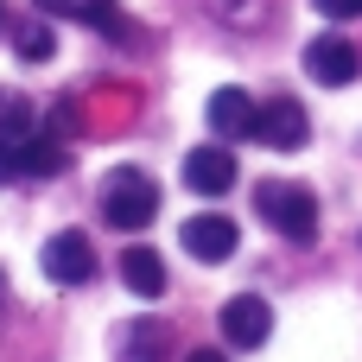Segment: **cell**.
I'll return each instance as SVG.
<instances>
[{"label": "cell", "mask_w": 362, "mask_h": 362, "mask_svg": "<svg viewBox=\"0 0 362 362\" xmlns=\"http://www.w3.org/2000/svg\"><path fill=\"white\" fill-rule=\"evenodd\" d=\"M102 216H108V229H146L159 216V185L140 165H115L102 178Z\"/></svg>", "instance_id": "obj_1"}, {"label": "cell", "mask_w": 362, "mask_h": 362, "mask_svg": "<svg viewBox=\"0 0 362 362\" xmlns=\"http://www.w3.org/2000/svg\"><path fill=\"white\" fill-rule=\"evenodd\" d=\"M255 210H261L280 235H293V242H312V235H318V197H312L305 185L267 178V185L255 191Z\"/></svg>", "instance_id": "obj_2"}, {"label": "cell", "mask_w": 362, "mask_h": 362, "mask_svg": "<svg viewBox=\"0 0 362 362\" xmlns=\"http://www.w3.org/2000/svg\"><path fill=\"white\" fill-rule=\"evenodd\" d=\"M38 261H45V274H51L57 286H89V280H95V248H89L83 229H57Z\"/></svg>", "instance_id": "obj_3"}, {"label": "cell", "mask_w": 362, "mask_h": 362, "mask_svg": "<svg viewBox=\"0 0 362 362\" xmlns=\"http://www.w3.org/2000/svg\"><path fill=\"white\" fill-rule=\"evenodd\" d=\"M305 70H312V83L344 89V83H356V76H362V51L344 38V32H325V38L305 45Z\"/></svg>", "instance_id": "obj_4"}, {"label": "cell", "mask_w": 362, "mask_h": 362, "mask_svg": "<svg viewBox=\"0 0 362 362\" xmlns=\"http://www.w3.org/2000/svg\"><path fill=\"white\" fill-rule=\"evenodd\" d=\"M255 140H261V146H274V153H299V146L312 140V121H305V108H299L293 95H280V102H261Z\"/></svg>", "instance_id": "obj_5"}, {"label": "cell", "mask_w": 362, "mask_h": 362, "mask_svg": "<svg viewBox=\"0 0 362 362\" xmlns=\"http://www.w3.org/2000/svg\"><path fill=\"white\" fill-rule=\"evenodd\" d=\"M223 337H229L235 350H261V344L274 337V305H267L261 293H235V299L223 305Z\"/></svg>", "instance_id": "obj_6"}, {"label": "cell", "mask_w": 362, "mask_h": 362, "mask_svg": "<svg viewBox=\"0 0 362 362\" xmlns=\"http://www.w3.org/2000/svg\"><path fill=\"white\" fill-rule=\"evenodd\" d=\"M204 115H210V127H216L223 140H255V121H261V102H255L248 89H216Z\"/></svg>", "instance_id": "obj_7"}, {"label": "cell", "mask_w": 362, "mask_h": 362, "mask_svg": "<svg viewBox=\"0 0 362 362\" xmlns=\"http://www.w3.org/2000/svg\"><path fill=\"white\" fill-rule=\"evenodd\" d=\"M185 185H191L197 197H223V191L235 185V153H223V146H191V153H185Z\"/></svg>", "instance_id": "obj_8"}, {"label": "cell", "mask_w": 362, "mask_h": 362, "mask_svg": "<svg viewBox=\"0 0 362 362\" xmlns=\"http://www.w3.org/2000/svg\"><path fill=\"white\" fill-rule=\"evenodd\" d=\"M185 248H191L197 261H210V267H216V261H229V255H235V223H229L223 210H204V216H191V223H185Z\"/></svg>", "instance_id": "obj_9"}, {"label": "cell", "mask_w": 362, "mask_h": 362, "mask_svg": "<svg viewBox=\"0 0 362 362\" xmlns=\"http://www.w3.org/2000/svg\"><path fill=\"white\" fill-rule=\"evenodd\" d=\"M121 280H127L134 299H159V293H165V261H159L153 248H127V255H121Z\"/></svg>", "instance_id": "obj_10"}, {"label": "cell", "mask_w": 362, "mask_h": 362, "mask_svg": "<svg viewBox=\"0 0 362 362\" xmlns=\"http://www.w3.org/2000/svg\"><path fill=\"white\" fill-rule=\"evenodd\" d=\"M38 6L45 13H70L83 25H95V32H108V38H127V19H121L115 0H38Z\"/></svg>", "instance_id": "obj_11"}, {"label": "cell", "mask_w": 362, "mask_h": 362, "mask_svg": "<svg viewBox=\"0 0 362 362\" xmlns=\"http://www.w3.org/2000/svg\"><path fill=\"white\" fill-rule=\"evenodd\" d=\"M165 356H172V331L159 318H146L121 337V362H165Z\"/></svg>", "instance_id": "obj_12"}, {"label": "cell", "mask_w": 362, "mask_h": 362, "mask_svg": "<svg viewBox=\"0 0 362 362\" xmlns=\"http://www.w3.org/2000/svg\"><path fill=\"white\" fill-rule=\"evenodd\" d=\"M19 172H25V178H57V172H64V146H57L51 134H32V140L19 146Z\"/></svg>", "instance_id": "obj_13"}, {"label": "cell", "mask_w": 362, "mask_h": 362, "mask_svg": "<svg viewBox=\"0 0 362 362\" xmlns=\"http://www.w3.org/2000/svg\"><path fill=\"white\" fill-rule=\"evenodd\" d=\"M13 51H19V64H45V57L57 51V32H51L45 19H25V25L13 32Z\"/></svg>", "instance_id": "obj_14"}, {"label": "cell", "mask_w": 362, "mask_h": 362, "mask_svg": "<svg viewBox=\"0 0 362 362\" xmlns=\"http://www.w3.org/2000/svg\"><path fill=\"white\" fill-rule=\"evenodd\" d=\"M13 178H25V172H19V146L0 134V185H13Z\"/></svg>", "instance_id": "obj_15"}, {"label": "cell", "mask_w": 362, "mask_h": 362, "mask_svg": "<svg viewBox=\"0 0 362 362\" xmlns=\"http://www.w3.org/2000/svg\"><path fill=\"white\" fill-rule=\"evenodd\" d=\"M325 19H362V0H312Z\"/></svg>", "instance_id": "obj_16"}, {"label": "cell", "mask_w": 362, "mask_h": 362, "mask_svg": "<svg viewBox=\"0 0 362 362\" xmlns=\"http://www.w3.org/2000/svg\"><path fill=\"white\" fill-rule=\"evenodd\" d=\"M185 362H229V356H223V350H191Z\"/></svg>", "instance_id": "obj_17"}, {"label": "cell", "mask_w": 362, "mask_h": 362, "mask_svg": "<svg viewBox=\"0 0 362 362\" xmlns=\"http://www.w3.org/2000/svg\"><path fill=\"white\" fill-rule=\"evenodd\" d=\"M0 299H6V280H0Z\"/></svg>", "instance_id": "obj_18"}]
</instances>
